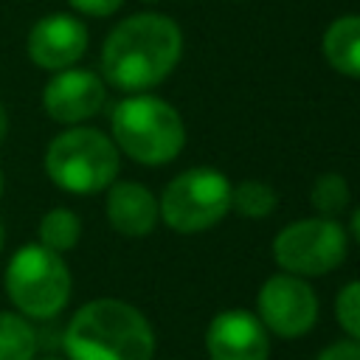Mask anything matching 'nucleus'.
<instances>
[{
    "mask_svg": "<svg viewBox=\"0 0 360 360\" xmlns=\"http://www.w3.org/2000/svg\"><path fill=\"white\" fill-rule=\"evenodd\" d=\"M183 53V34L166 14H132L118 22L101 48L104 79L127 93L160 84Z\"/></svg>",
    "mask_w": 360,
    "mask_h": 360,
    "instance_id": "nucleus-1",
    "label": "nucleus"
},
{
    "mask_svg": "<svg viewBox=\"0 0 360 360\" xmlns=\"http://www.w3.org/2000/svg\"><path fill=\"white\" fill-rule=\"evenodd\" d=\"M65 352L70 360H152L155 332L132 304L96 298L70 318Z\"/></svg>",
    "mask_w": 360,
    "mask_h": 360,
    "instance_id": "nucleus-2",
    "label": "nucleus"
},
{
    "mask_svg": "<svg viewBox=\"0 0 360 360\" xmlns=\"http://www.w3.org/2000/svg\"><path fill=\"white\" fill-rule=\"evenodd\" d=\"M115 146L143 166H163L186 146V127L180 112L158 96H129L112 107L110 115Z\"/></svg>",
    "mask_w": 360,
    "mask_h": 360,
    "instance_id": "nucleus-3",
    "label": "nucleus"
},
{
    "mask_svg": "<svg viewBox=\"0 0 360 360\" xmlns=\"http://www.w3.org/2000/svg\"><path fill=\"white\" fill-rule=\"evenodd\" d=\"M45 172L70 194H96L110 188L118 174V146L90 127L65 129L45 149Z\"/></svg>",
    "mask_w": 360,
    "mask_h": 360,
    "instance_id": "nucleus-4",
    "label": "nucleus"
},
{
    "mask_svg": "<svg viewBox=\"0 0 360 360\" xmlns=\"http://www.w3.org/2000/svg\"><path fill=\"white\" fill-rule=\"evenodd\" d=\"M6 295L28 318H53L70 298V270L62 253L45 245H22L6 264Z\"/></svg>",
    "mask_w": 360,
    "mask_h": 360,
    "instance_id": "nucleus-5",
    "label": "nucleus"
},
{
    "mask_svg": "<svg viewBox=\"0 0 360 360\" xmlns=\"http://www.w3.org/2000/svg\"><path fill=\"white\" fill-rule=\"evenodd\" d=\"M231 180L208 166H194L177 174L158 202L163 222L180 233H197L217 225L231 211Z\"/></svg>",
    "mask_w": 360,
    "mask_h": 360,
    "instance_id": "nucleus-6",
    "label": "nucleus"
},
{
    "mask_svg": "<svg viewBox=\"0 0 360 360\" xmlns=\"http://www.w3.org/2000/svg\"><path fill=\"white\" fill-rule=\"evenodd\" d=\"M346 231L329 217H307L278 231L273 256L292 276H323L346 259Z\"/></svg>",
    "mask_w": 360,
    "mask_h": 360,
    "instance_id": "nucleus-7",
    "label": "nucleus"
},
{
    "mask_svg": "<svg viewBox=\"0 0 360 360\" xmlns=\"http://www.w3.org/2000/svg\"><path fill=\"white\" fill-rule=\"evenodd\" d=\"M259 321L278 338H301L318 321V295L315 290L292 273L270 276L256 298Z\"/></svg>",
    "mask_w": 360,
    "mask_h": 360,
    "instance_id": "nucleus-8",
    "label": "nucleus"
},
{
    "mask_svg": "<svg viewBox=\"0 0 360 360\" xmlns=\"http://www.w3.org/2000/svg\"><path fill=\"white\" fill-rule=\"evenodd\" d=\"M25 51L37 68L65 70L87 51V28L70 14H48L31 25Z\"/></svg>",
    "mask_w": 360,
    "mask_h": 360,
    "instance_id": "nucleus-9",
    "label": "nucleus"
},
{
    "mask_svg": "<svg viewBox=\"0 0 360 360\" xmlns=\"http://www.w3.org/2000/svg\"><path fill=\"white\" fill-rule=\"evenodd\" d=\"M104 82L93 70L79 68L56 70L42 90V107L59 124H79L84 118H93L104 107Z\"/></svg>",
    "mask_w": 360,
    "mask_h": 360,
    "instance_id": "nucleus-10",
    "label": "nucleus"
},
{
    "mask_svg": "<svg viewBox=\"0 0 360 360\" xmlns=\"http://www.w3.org/2000/svg\"><path fill=\"white\" fill-rule=\"evenodd\" d=\"M205 349L211 360H267L270 357L267 329L248 309L219 312L208 323Z\"/></svg>",
    "mask_w": 360,
    "mask_h": 360,
    "instance_id": "nucleus-11",
    "label": "nucleus"
},
{
    "mask_svg": "<svg viewBox=\"0 0 360 360\" xmlns=\"http://www.w3.org/2000/svg\"><path fill=\"white\" fill-rule=\"evenodd\" d=\"M158 200L155 194L132 180H121L110 186L107 194V219L124 236H146L158 222Z\"/></svg>",
    "mask_w": 360,
    "mask_h": 360,
    "instance_id": "nucleus-12",
    "label": "nucleus"
},
{
    "mask_svg": "<svg viewBox=\"0 0 360 360\" xmlns=\"http://www.w3.org/2000/svg\"><path fill=\"white\" fill-rule=\"evenodd\" d=\"M326 62L352 79H360V14L338 17L323 34Z\"/></svg>",
    "mask_w": 360,
    "mask_h": 360,
    "instance_id": "nucleus-13",
    "label": "nucleus"
},
{
    "mask_svg": "<svg viewBox=\"0 0 360 360\" xmlns=\"http://www.w3.org/2000/svg\"><path fill=\"white\" fill-rule=\"evenodd\" d=\"M82 236V219L70 208H51L39 219V245L53 253L73 250Z\"/></svg>",
    "mask_w": 360,
    "mask_h": 360,
    "instance_id": "nucleus-14",
    "label": "nucleus"
},
{
    "mask_svg": "<svg viewBox=\"0 0 360 360\" xmlns=\"http://www.w3.org/2000/svg\"><path fill=\"white\" fill-rule=\"evenodd\" d=\"M37 335L17 312H0V360H34Z\"/></svg>",
    "mask_w": 360,
    "mask_h": 360,
    "instance_id": "nucleus-15",
    "label": "nucleus"
},
{
    "mask_svg": "<svg viewBox=\"0 0 360 360\" xmlns=\"http://www.w3.org/2000/svg\"><path fill=\"white\" fill-rule=\"evenodd\" d=\"M276 202H278L276 191L262 180H245L236 188H231V208L250 219H262V217L273 214Z\"/></svg>",
    "mask_w": 360,
    "mask_h": 360,
    "instance_id": "nucleus-16",
    "label": "nucleus"
},
{
    "mask_svg": "<svg viewBox=\"0 0 360 360\" xmlns=\"http://www.w3.org/2000/svg\"><path fill=\"white\" fill-rule=\"evenodd\" d=\"M312 208L321 214V217H329L335 219L346 205H349V186H346V177L338 174V172H326L315 180L312 186Z\"/></svg>",
    "mask_w": 360,
    "mask_h": 360,
    "instance_id": "nucleus-17",
    "label": "nucleus"
},
{
    "mask_svg": "<svg viewBox=\"0 0 360 360\" xmlns=\"http://www.w3.org/2000/svg\"><path fill=\"white\" fill-rule=\"evenodd\" d=\"M335 315L352 340H360V281H349L335 298Z\"/></svg>",
    "mask_w": 360,
    "mask_h": 360,
    "instance_id": "nucleus-18",
    "label": "nucleus"
},
{
    "mask_svg": "<svg viewBox=\"0 0 360 360\" xmlns=\"http://www.w3.org/2000/svg\"><path fill=\"white\" fill-rule=\"evenodd\" d=\"M318 360H360V340H338L332 346H326Z\"/></svg>",
    "mask_w": 360,
    "mask_h": 360,
    "instance_id": "nucleus-19",
    "label": "nucleus"
},
{
    "mask_svg": "<svg viewBox=\"0 0 360 360\" xmlns=\"http://www.w3.org/2000/svg\"><path fill=\"white\" fill-rule=\"evenodd\" d=\"M68 3H70L76 11H82V14H90V17H107V14L118 11L124 0H68Z\"/></svg>",
    "mask_w": 360,
    "mask_h": 360,
    "instance_id": "nucleus-20",
    "label": "nucleus"
},
{
    "mask_svg": "<svg viewBox=\"0 0 360 360\" xmlns=\"http://www.w3.org/2000/svg\"><path fill=\"white\" fill-rule=\"evenodd\" d=\"M352 236L360 242V208L352 214Z\"/></svg>",
    "mask_w": 360,
    "mask_h": 360,
    "instance_id": "nucleus-21",
    "label": "nucleus"
},
{
    "mask_svg": "<svg viewBox=\"0 0 360 360\" xmlns=\"http://www.w3.org/2000/svg\"><path fill=\"white\" fill-rule=\"evenodd\" d=\"M6 127H8V115H6V107L0 104V141H3V135H6Z\"/></svg>",
    "mask_w": 360,
    "mask_h": 360,
    "instance_id": "nucleus-22",
    "label": "nucleus"
},
{
    "mask_svg": "<svg viewBox=\"0 0 360 360\" xmlns=\"http://www.w3.org/2000/svg\"><path fill=\"white\" fill-rule=\"evenodd\" d=\"M3 186H6V183H3V169H0V197H3Z\"/></svg>",
    "mask_w": 360,
    "mask_h": 360,
    "instance_id": "nucleus-23",
    "label": "nucleus"
},
{
    "mask_svg": "<svg viewBox=\"0 0 360 360\" xmlns=\"http://www.w3.org/2000/svg\"><path fill=\"white\" fill-rule=\"evenodd\" d=\"M0 250H3V222H0Z\"/></svg>",
    "mask_w": 360,
    "mask_h": 360,
    "instance_id": "nucleus-24",
    "label": "nucleus"
},
{
    "mask_svg": "<svg viewBox=\"0 0 360 360\" xmlns=\"http://www.w3.org/2000/svg\"><path fill=\"white\" fill-rule=\"evenodd\" d=\"M42 360H59V357H42Z\"/></svg>",
    "mask_w": 360,
    "mask_h": 360,
    "instance_id": "nucleus-25",
    "label": "nucleus"
}]
</instances>
